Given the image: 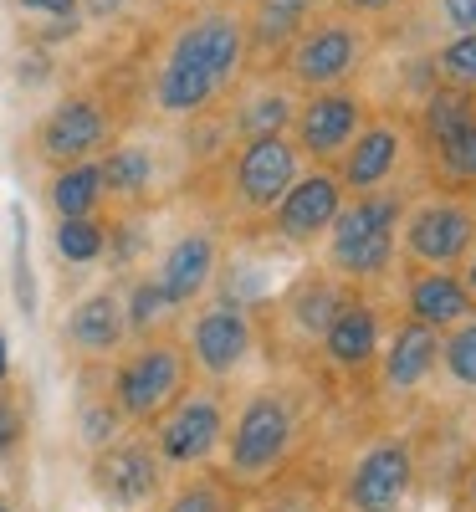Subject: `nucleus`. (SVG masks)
Instances as JSON below:
<instances>
[{
    "instance_id": "obj_1",
    "label": "nucleus",
    "mask_w": 476,
    "mask_h": 512,
    "mask_svg": "<svg viewBox=\"0 0 476 512\" xmlns=\"http://www.w3.org/2000/svg\"><path fill=\"white\" fill-rule=\"evenodd\" d=\"M246 67V21L231 6L190 16L154 77V108L169 118H200Z\"/></svg>"
},
{
    "instance_id": "obj_2",
    "label": "nucleus",
    "mask_w": 476,
    "mask_h": 512,
    "mask_svg": "<svg viewBox=\"0 0 476 512\" xmlns=\"http://www.w3.org/2000/svg\"><path fill=\"white\" fill-rule=\"evenodd\" d=\"M405 190L384 185V190H364V195H343L338 216L318 246V267L333 272L349 287H369L384 282L400 267V216H405Z\"/></svg>"
},
{
    "instance_id": "obj_3",
    "label": "nucleus",
    "mask_w": 476,
    "mask_h": 512,
    "mask_svg": "<svg viewBox=\"0 0 476 512\" xmlns=\"http://www.w3.org/2000/svg\"><path fill=\"white\" fill-rule=\"evenodd\" d=\"M226 482L256 492L287 472V461L302 446V405L287 390H251L226 431Z\"/></svg>"
},
{
    "instance_id": "obj_4",
    "label": "nucleus",
    "mask_w": 476,
    "mask_h": 512,
    "mask_svg": "<svg viewBox=\"0 0 476 512\" xmlns=\"http://www.w3.org/2000/svg\"><path fill=\"white\" fill-rule=\"evenodd\" d=\"M374 41H379L374 26H364V21H354V16H343V11L328 6L282 47L277 72L292 82L297 93L343 88V82H359V72L369 67Z\"/></svg>"
},
{
    "instance_id": "obj_5",
    "label": "nucleus",
    "mask_w": 476,
    "mask_h": 512,
    "mask_svg": "<svg viewBox=\"0 0 476 512\" xmlns=\"http://www.w3.org/2000/svg\"><path fill=\"white\" fill-rule=\"evenodd\" d=\"M476 241V210L466 195L451 190H425L405 200L400 216V272L415 267H461Z\"/></svg>"
},
{
    "instance_id": "obj_6",
    "label": "nucleus",
    "mask_w": 476,
    "mask_h": 512,
    "mask_svg": "<svg viewBox=\"0 0 476 512\" xmlns=\"http://www.w3.org/2000/svg\"><path fill=\"white\" fill-rule=\"evenodd\" d=\"M190 390V354L180 338H144L113 374V410L128 425H154Z\"/></svg>"
},
{
    "instance_id": "obj_7",
    "label": "nucleus",
    "mask_w": 476,
    "mask_h": 512,
    "mask_svg": "<svg viewBox=\"0 0 476 512\" xmlns=\"http://www.w3.org/2000/svg\"><path fill=\"white\" fill-rule=\"evenodd\" d=\"M415 492V446L410 436H374L349 472L338 477V512H400Z\"/></svg>"
},
{
    "instance_id": "obj_8",
    "label": "nucleus",
    "mask_w": 476,
    "mask_h": 512,
    "mask_svg": "<svg viewBox=\"0 0 476 512\" xmlns=\"http://www.w3.org/2000/svg\"><path fill=\"white\" fill-rule=\"evenodd\" d=\"M369 98L343 82V88H318V93H302L297 98V113L287 123V139L292 149L302 154V164H333L343 149L354 144V134L369 118Z\"/></svg>"
},
{
    "instance_id": "obj_9",
    "label": "nucleus",
    "mask_w": 476,
    "mask_h": 512,
    "mask_svg": "<svg viewBox=\"0 0 476 512\" xmlns=\"http://www.w3.org/2000/svg\"><path fill=\"white\" fill-rule=\"evenodd\" d=\"M302 175V154L292 149L287 134H267V139H241L236 159H231V210L241 221H267L277 200L292 190V180Z\"/></svg>"
},
{
    "instance_id": "obj_10",
    "label": "nucleus",
    "mask_w": 476,
    "mask_h": 512,
    "mask_svg": "<svg viewBox=\"0 0 476 512\" xmlns=\"http://www.w3.org/2000/svg\"><path fill=\"white\" fill-rule=\"evenodd\" d=\"M410 159H415L410 118H400V113H369L364 128L354 134V144L343 149L328 169L338 175L343 195H364V190L400 185V175H405Z\"/></svg>"
},
{
    "instance_id": "obj_11",
    "label": "nucleus",
    "mask_w": 476,
    "mask_h": 512,
    "mask_svg": "<svg viewBox=\"0 0 476 512\" xmlns=\"http://www.w3.org/2000/svg\"><path fill=\"white\" fill-rule=\"evenodd\" d=\"M338 205H343V185L328 164H302V175L292 180V190L277 200V210L262 221L272 231V241L282 251H297V256H308L323 246L333 216H338Z\"/></svg>"
},
{
    "instance_id": "obj_12",
    "label": "nucleus",
    "mask_w": 476,
    "mask_h": 512,
    "mask_svg": "<svg viewBox=\"0 0 476 512\" xmlns=\"http://www.w3.org/2000/svg\"><path fill=\"white\" fill-rule=\"evenodd\" d=\"M226 441V400L215 390H185L154 420V451L164 466H200Z\"/></svg>"
},
{
    "instance_id": "obj_13",
    "label": "nucleus",
    "mask_w": 476,
    "mask_h": 512,
    "mask_svg": "<svg viewBox=\"0 0 476 512\" xmlns=\"http://www.w3.org/2000/svg\"><path fill=\"white\" fill-rule=\"evenodd\" d=\"M256 349V323L246 313V303L236 297H221V303H205L190 323V364L205 374V379H231Z\"/></svg>"
},
{
    "instance_id": "obj_14",
    "label": "nucleus",
    "mask_w": 476,
    "mask_h": 512,
    "mask_svg": "<svg viewBox=\"0 0 476 512\" xmlns=\"http://www.w3.org/2000/svg\"><path fill=\"white\" fill-rule=\"evenodd\" d=\"M436 359H441V333L415 318H400L384 333L379 364H374V390L384 400H410L436 384Z\"/></svg>"
},
{
    "instance_id": "obj_15",
    "label": "nucleus",
    "mask_w": 476,
    "mask_h": 512,
    "mask_svg": "<svg viewBox=\"0 0 476 512\" xmlns=\"http://www.w3.org/2000/svg\"><path fill=\"white\" fill-rule=\"evenodd\" d=\"M379 344H384V318H379V308L364 297V287H354L349 303L328 318V328H323V338H318V359H323L338 379H374Z\"/></svg>"
},
{
    "instance_id": "obj_16",
    "label": "nucleus",
    "mask_w": 476,
    "mask_h": 512,
    "mask_svg": "<svg viewBox=\"0 0 476 512\" xmlns=\"http://www.w3.org/2000/svg\"><path fill=\"white\" fill-rule=\"evenodd\" d=\"M113 139V118L98 98H62L36 128V154L47 164H77V159H98Z\"/></svg>"
},
{
    "instance_id": "obj_17",
    "label": "nucleus",
    "mask_w": 476,
    "mask_h": 512,
    "mask_svg": "<svg viewBox=\"0 0 476 512\" xmlns=\"http://www.w3.org/2000/svg\"><path fill=\"white\" fill-rule=\"evenodd\" d=\"M159 466L164 461L154 441H108L93 461V487L113 507H144L149 497H159Z\"/></svg>"
},
{
    "instance_id": "obj_18",
    "label": "nucleus",
    "mask_w": 476,
    "mask_h": 512,
    "mask_svg": "<svg viewBox=\"0 0 476 512\" xmlns=\"http://www.w3.org/2000/svg\"><path fill=\"white\" fill-rule=\"evenodd\" d=\"M349 282H338L333 272H323V267H313V272H302V277H292V287L277 297V313H282V323L292 328V338L302 349H318V338H323V328H328V318L349 303Z\"/></svg>"
},
{
    "instance_id": "obj_19",
    "label": "nucleus",
    "mask_w": 476,
    "mask_h": 512,
    "mask_svg": "<svg viewBox=\"0 0 476 512\" xmlns=\"http://www.w3.org/2000/svg\"><path fill=\"white\" fill-rule=\"evenodd\" d=\"M400 303H405V318L436 328V333L476 318V297L466 292V282L451 267H415V272H405Z\"/></svg>"
},
{
    "instance_id": "obj_20",
    "label": "nucleus",
    "mask_w": 476,
    "mask_h": 512,
    "mask_svg": "<svg viewBox=\"0 0 476 512\" xmlns=\"http://www.w3.org/2000/svg\"><path fill=\"white\" fill-rule=\"evenodd\" d=\"M215 272H221V241H215L210 231H185L175 246L164 251L154 282L164 287V297L175 308H190V303H200V297L210 292Z\"/></svg>"
},
{
    "instance_id": "obj_21",
    "label": "nucleus",
    "mask_w": 476,
    "mask_h": 512,
    "mask_svg": "<svg viewBox=\"0 0 476 512\" xmlns=\"http://www.w3.org/2000/svg\"><path fill=\"white\" fill-rule=\"evenodd\" d=\"M318 11H328V0H251L241 11L246 21V62L251 57H282L287 41L308 26Z\"/></svg>"
},
{
    "instance_id": "obj_22",
    "label": "nucleus",
    "mask_w": 476,
    "mask_h": 512,
    "mask_svg": "<svg viewBox=\"0 0 476 512\" xmlns=\"http://www.w3.org/2000/svg\"><path fill=\"white\" fill-rule=\"evenodd\" d=\"M297 88L277 72V77H256L251 88L236 98V113H231V134L236 144L241 139H267V134H287V123L297 113Z\"/></svg>"
},
{
    "instance_id": "obj_23",
    "label": "nucleus",
    "mask_w": 476,
    "mask_h": 512,
    "mask_svg": "<svg viewBox=\"0 0 476 512\" xmlns=\"http://www.w3.org/2000/svg\"><path fill=\"white\" fill-rule=\"evenodd\" d=\"M123 297L118 292H93L82 297L67 318V344L77 354H113L123 344Z\"/></svg>"
},
{
    "instance_id": "obj_24",
    "label": "nucleus",
    "mask_w": 476,
    "mask_h": 512,
    "mask_svg": "<svg viewBox=\"0 0 476 512\" xmlns=\"http://www.w3.org/2000/svg\"><path fill=\"white\" fill-rule=\"evenodd\" d=\"M47 200L57 210V221L62 216H98V205L108 200L103 195V169L98 159H77V164H57V175L47 185Z\"/></svg>"
},
{
    "instance_id": "obj_25",
    "label": "nucleus",
    "mask_w": 476,
    "mask_h": 512,
    "mask_svg": "<svg viewBox=\"0 0 476 512\" xmlns=\"http://www.w3.org/2000/svg\"><path fill=\"white\" fill-rule=\"evenodd\" d=\"M425 180L430 190H451V195H466L476 185V123L461 128L456 139L436 144V149H425Z\"/></svg>"
},
{
    "instance_id": "obj_26",
    "label": "nucleus",
    "mask_w": 476,
    "mask_h": 512,
    "mask_svg": "<svg viewBox=\"0 0 476 512\" xmlns=\"http://www.w3.org/2000/svg\"><path fill=\"white\" fill-rule=\"evenodd\" d=\"M436 379L446 395L476 400V318L456 323L441 333V359H436Z\"/></svg>"
},
{
    "instance_id": "obj_27",
    "label": "nucleus",
    "mask_w": 476,
    "mask_h": 512,
    "mask_svg": "<svg viewBox=\"0 0 476 512\" xmlns=\"http://www.w3.org/2000/svg\"><path fill=\"white\" fill-rule=\"evenodd\" d=\"M98 169H103V195H113V200H139V195H149V185H154V154H149L144 144H118V149H108V154L98 159Z\"/></svg>"
},
{
    "instance_id": "obj_28",
    "label": "nucleus",
    "mask_w": 476,
    "mask_h": 512,
    "mask_svg": "<svg viewBox=\"0 0 476 512\" xmlns=\"http://www.w3.org/2000/svg\"><path fill=\"white\" fill-rule=\"evenodd\" d=\"M430 82H441V88H461V93H476V31L441 36L436 47H430Z\"/></svg>"
},
{
    "instance_id": "obj_29",
    "label": "nucleus",
    "mask_w": 476,
    "mask_h": 512,
    "mask_svg": "<svg viewBox=\"0 0 476 512\" xmlns=\"http://www.w3.org/2000/svg\"><path fill=\"white\" fill-rule=\"evenodd\" d=\"M108 251V221L103 216H62L57 221V256L62 262H98Z\"/></svg>"
},
{
    "instance_id": "obj_30",
    "label": "nucleus",
    "mask_w": 476,
    "mask_h": 512,
    "mask_svg": "<svg viewBox=\"0 0 476 512\" xmlns=\"http://www.w3.org/2000/svg\"><path fill=\"white\" fill-rule=\"evenodd\" d=\"M169 313H175V303L164 297V287H159L154 277H139L134 287H128V303H123V328H128V333L154 338Z\"/></svg>"
},
{
    "instance_id": "obj_31",
    "label": "nucleus",
    "mask_w": 476,
    "mask_h": 512,
    "mask_svg": "<svg viewBox=\"0 0 476 512\" xmlns=\"http://www.w3.org/2000/svg\"><path fill=\"white\" fill-rule=\"evenodd\" d=\"M328 6L379 31V26H389V21H405V16L420 6V0H328Z\"/></svg>"
},
{
    "instance_id": "obj_32",
    "label": "nucleus",
    "mask_w": 476,
    "mask_h": 512,
    "mask_svg": "<svg viewBox=\"0 0 476 512\" xmlns=\"http://www.w3.org/2000/svg\"><path fill=\"white\" fill-rule=\"evenodd\" d=\"M164 512H236V502L221 482H190L185 492H175V502Z\"/></svg>"
},
{
    "instance_id": "obj_33",
    "label": "nucleus",
    "mask_w": 476,
    "mask_h": 512,
    "mask_svg": "<svg viewBox=\"0 0 476 512\" xmlns=\"http://www.w3.org/2000/svg\"><path fill=\"white\" fill-rule=\"evenodd\" d=\"M430 21H436L441 36H456V31H476V0H425Z\"/></svg>"
},
{
    "instance_id": "obj_34",
    "label": "nucleus",
    "mask_w": 476,
    "mask_h": 512,
    "mask_svg": "<svg viewBox=\"0 0 476 512\" xmlns=\"http://www.w3.org/2000/svg\"><path fill=\"white\" fill-rule=\"evenodd\" d=\"M118 410L113 405H93V410H82V441L88 446H108L113 441V431H118Z\"/></svg>"
},
{
    "instance_id": "obj_35",
    "label": "nucleus",
    "mask_w": 476,
    "mask_h": 512,
    "mask_svg": "<svg viewBox=\"0 0 476 512\" xmlns=\"http://www.w3.org/2000/svg\"><path fill=\"white\" fill-rule=\"evenodd\" d=\"M16 11H26V16H41V21H77V11H82V0H16Z\"/></svg>"
},
{
    "instance_id": "obj_36",
    "label": "nucleus",
    "mask_w": 476,
    "mask_h": 512,
    "mask_svg": "<svg viewBox=\"0 0 476 512\" xmlns=\"http://www.w3.org/2000/svg\"><path fill=\"white\" fill-rule=\"evenodd\" d=\"M16 441H21V415H16L6 400H0V456H6Z\"/></svg>"
},
{
    "instance_id": "obj_37",
    "label": "nucleus",
    "mask_w": 476,
    "mask_h": 512,
    "mask_svg": "<svg viewBox=\"0 0 476 512\" xmlns=\"http://www.w3.org/2000/svg\"><path fill=\"white\" fill-rule=\"evenodd\" d=\"M456 277H461V282H466V292L476 297V241H471V251H466V262L456 267Z\"/></svg>"
},
{
    "instance_id": "obj_38",
    "label": "nucleus",
    "mask_w": 476,
    "mask_h": 512,
    "mask_svg": "<svg viewBox=\"0 0 476 512\" xmlns=\"http://www.w3.org/2000/svg\"><path fill=\"white\" fill-rule=\"evenodd\" d=\"M461 507H466V512H476V466H471L466 482H461Z\"/></svg>"
},
{
    "instance_id": "obj_39",
    "label": "nucleus",
    "mask_w": 476,
    "mask_h": 512,
    "mask_svg": "<svg viewBox=\"0 0 476 512\" xmlns=\"http://www.w3.org/2000/svg\"><path fill=\"white\" fill-rule=\"evenodd\" d=\"M6 374H11V359H6V333H0V384H6Z\"/></svg>"
},
{
    "instance_id": "obj_40",
    "label": "nucleus",
    "mask_w": 476,
    "mask_h": 512,
    "mask_svg": "<svg viewBox=\"0 0 476 512\" xmlns=\"http://www.w3.org/2000/svg\"><path fill=\"white\" fill-rule=\"evenodd\" d=\"M221 6H231V11H246V6H251V0H221Z\"/></svg>"
},
{
    "instance_id": "obj_41",
    "label": "nucleus",
    "mask_w": 476,
    "mask_h": 512,
    "mask_svg": "<svg viewBox=\"0 0 476 512\" xmlns=\"http://www.w3.org/2000/svg\"><path fill=\"white\" fill-rule=\"evenodd\" d=\"M466 200H471V210H476V185H471V190H466Z\"/></svg>"
},
{
    "instance_id": "obj_42",
    "label": "nucleus",
    "mask_w": 476,
    "mask_h": 512,
    "mask_svg": "<svg viewBox=\"0 0 476 512\" xmlns=\"http://www.w3.org/2000/svg\"><path fill=\"white\" fill-rule=\"evenodd\" d=\"M0 512H11V507H6V502H0Z\"/></svg>"
}]
</instances>
